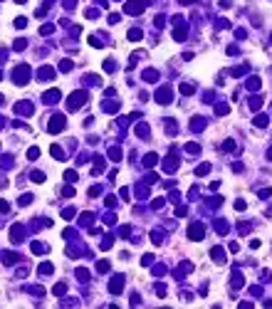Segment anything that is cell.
<instances>
[{"label": "cell", "instance_id": "cell-14", "mask_svg": "<svg viewBox=\"0 0 272 309\" xmlns=\"http://www.w3.org/2000/svg\"><path fill=\"white\" fill-rule=\"evenodd\" d=\"M65 178H67V181H77V173H74V171H67V173H65Z\"/></svg>", "mask_w": 272, "mask_h": 309}, {"label": "cell", "instance_id": "cell-1", "mask_svg": "<svg viewBox=\"0 0 272 309\" xmlns=\"http://www.w3.org/2000/svg\"><path fill=\"white\" fill-rule=\"evenodd\" d=\"M62 129H65V116H52V119H50V131L57 134V131H62Z\"/></svg>", "mask_w": 272, "mask_h": 309}, {"label": "cell", "instance_id": "cell-16", "mask_svg": "<svg viewBox=\"0 0 272 309\" xmlns=\"http://www.w3.org/2000/svg\"><path fill=\"white\" fill-rule=\"evenodd\" d=\"M0 213H7V203L5 200H0Z\"/></svg>", "mask_w": 272, "mask_h": 309}, {"label": "cell", "instance_id": "cell-6", "mask_svg": "<svg viewBox=\"0 0 272 309\" xmlns=\"http://www.w3.org/2000/svg\"><path fill=\"white\" fill-rule=\"evenodd\" d=\"M32 252H35V255H45V252H47V245H42V242H32Z\"/></svg>", "mask_w": 272, "mask_h": 309}, {"label": "cell", "instance_id": "cell-13", "mask_svg": "<svg viewBox=\"0 0 272 309\" xmlns=\"http://www.w3.org/2000/svg\"><path fill=\"white\" fill-rule=\"evenodd\" d=\"M208 171H210V166H208V163H203V166H198V176H205Z\"/></svg>", "mask_w": 272, "mask_h": 309}, {"label": "cell", "instance_id": "cell-15", "mask_svg": "<svg viewBox=\"0 0 272 309\" xmlns=\"http://www.w3.org/2000/svg\"><path fill=\"white\" fill-rule=\"evenodd\" d=\"M97 267H99V272H106V270H109V262H99Z\"/></svg>", "mask_w": 272, "mask_h": 309}, {"label": "cell", "instance_id": "cell-2", "mask_svg": "<svg viewBox=\"0 0 272 309\" xmlns=\"http://www.w3.org/2000/svg\"><path fill=\"white\" fill-rule=\"evenodd\" d=\"M203 225H201V223H198V225H191V230H188V238H191V240H203Z\"/></svg>", "mask_w": 272, "mask_h": 309}, {"label": "cell", "instance_id": "cell-12", "mask_svg": "<svg viewBox=\"0 0 272 309\" xmlns=\"http://www.w3.org/2000/svg\"><path fill=\"white\" fill-rule=\"evenodd\" d=\"M129 40H141V30H131V32H129Z\"/></svg>", "mask_w": 272, "mask_h": 309}, {"label": "cell", "instance_id": "cell-8", "mask_svg": "<svg viewBox=\"0 0 272 309\" xmlns=\"http://www.w3.org/2000/svg\"><path fill=\"white\" fill-rule=\"evenodd\" d=\"M247 87H250V89H260V79H257V77H252V79L247 82Z\"/></svg>", "mask_w": 272, "mask_h": 309}, {"label": "cell", "instance_id": "cell-11", "mask_svg": "<svg viewBox=\"0 0 272 309\" xmlns=\"http://www.w3.org/2000/svg\"><path fill=\"white\" fill-rule=\"evenodd\" d=\"M255 124H257V126H267V116H257Z\"/></svg>", "mask_w": 272, "mask_h": 309}, {"label": "cell", "instance_id": "cell-9", "mask_svg": "<svg viewBox=\"0 0 272 309\" xmlns=\"http://www.w3.org/2000/svg\"><path fill=\"white\" fill-rule=\"evenodd\" d=\"M186 151H188V153H198V151H201V146H198V143H188V146H186Z\"/></svg>", "mask_w": 272, "mask_h": 309}, {"label": "cell", "instance_id": "cell-17", "mask_svg": "<svg viewBox=\"0 0 272 309\" xmlns=\"http://www.w3.org/2000/svg\"><path fill=\"white\" fill-rule=\"evenodd\" d=\"M17 2H25V0H17Z\"/></svg>", "mask_w": 272, "mask_h": 309}, {"label": "cell", "instance_id": "cell-5", "mask_svg": "<svg viewBox=\"0 0 272 309\" xmlns=\"http://www.w3.org/2000/svg\"><path fill=\"white\" fill-rule=\"evenodd\" d=\"M121 284H124V277H114V279H111V287H109V289H111L114 294H119V292H121Z\"/></svg>", "mask_w": 272, "mask_h": 309}, {"label": "cell", "instance_id": "cell-10", "mask_svg": "<svg viewBox=\"0 0 272 309\" xmlns=\"http://www.w3.org/2000/svg\"><path fill=\"white\" fill-rule=\"evenodd\" d=\"M40 272H42V275H50V272H52V265H50V262L40 265Z\"/></svg>", "mask_w": 272, "mask_h": 309}, {"label": "cell", "instance_id": "cell-3", "mask_svg": "<svg viewBox=\"0 0 272 309\" xmlns=\"http://www.w3.org/2000/svg\"><path fill=\"white\" fill-rule=\"evenodd\" d=\"M84 99H87V94H84V92H79V94H72V97H69V109H77V106H82V104H84Z\"/></svg>", "mask_w": 272, "mask_h": 309}, {"label": "cell", "instance_id": "cell-4", "mask_svg": "<svg viewBox=\"0 0 272 309\" xmlns=\"http://www.w3.org/2000/svg\"><path fill=\"white\" fill-rule=\"evenodd\" d=\"M141 10H143V2H136V0L126 2V12L129 15H141Z\"/></svg>", "mask_w": 272, "mask_h": 309}, {"label": "cell", "instance_id": "cell-7", "mask_svg": "<svg viewBox=\"0 0 272 309\" xmlns=\"http://www.w3.org/2000/svg\"><path fill=\"white\" fill-rule=\"evenodd\" d=\"M65 289H67V287H65V282H60V284H55L52 294H55V297H62V294H65Z\"/></svg>", "mask_w": 272, "mask_h": 309}]
</instances>
